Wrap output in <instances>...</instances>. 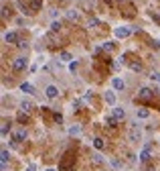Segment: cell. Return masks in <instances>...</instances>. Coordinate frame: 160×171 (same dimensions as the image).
Returning <instances> with one entry per match:
<instances>
[{"instance_id":"cell-25","label":"cell","mask_w":160,"mask_h":171,"mask_svg":"<svg viewBox=\"0 0 160 171\" xmlns=\"http://www.w3.org/2000/svg\"><path fill=\"white\" fill-rule=\"evenodd\" d=\"M113 49V43H103V51H112Z\"/></svg>"},{"instance_id":"cell-24","label":"cell","mask_w":160,"mask_h":171,"mask_svg":"<svg viewBox=\"0 0 160 171\" xmlns=\"http://www.w3.org/2000/svg\"><path fill=\"white\" fill-rule=\"evenodd\" d=\"M8 128H10V124H8V122H4V126H2V137H6Z\"/></svg>"},{"instance_id":"cell-19","label":"cell","mask_w":160,"mask_h":171,"mask_svg":"<svg viewBox=\"0 0 160 171\" xmlns=\"http://www.w3.org/2000/svg\"><path fill=\"white\" fill-rule=\"evenodd\" d=\"M79 126H77V124H73V126H69V135H71V137H75V135H79Z\"/></svg>"},{"instance_id":"cell-16","label":"cell","mask_w":160,"mask_h":171,"mask_svg":"<svg viewBox=\"0 0 160 171\" xmlns=\"http://www.w3.org/2000/svg\"><path fill=\"white\" fill-rule=\"evenodd\" d=\"M67 19H69V21H77V19H79L77 10H67Z\"/></svg>"},{"instance_id":"cell-9","label":"cell","mask_w":160,"mask_h":171,"mask_svg":"<svg viewBox=\"0 0 160 171\" xmlns=\"http://www.w3.org/2000/svg\"><path fill=\"white\" fill-rule=\"evenodd\" d=\"M24 139H27V130H24V128L14 132V141H16V143H18V141H24Z\"/></svg>"},{"instance_id":"cell-5","label":"cell","mask_w":160,"mask_h":171,"mask_svg":"<svg viewBox=\"0 0 160 171\" xmlns=\"http://www.w3.org/2000/svg\"><path fill=\"white\" fill-rule=\"evenodd\" d=\"M57 94H59V90L55 88V86H49V88L45 90V96H47L49 100H53V98H57Z\"/></svg>"},{"instance_id":"cell-29","label":"cell","mask_w":160,"mask_h":171,"mask_svg":"<svg viewBox=\"0 0 160 171\" xmlns=\"http://www.w3.org/2000/svg\"><path fill=\"white\" fill-rule=\"evenodd\" d=\"M69 69H71V71H75V69H77V61H71V63H69Z\"/></svg>"},{"instance_id":"cell-6","label":"cell","mask_w":160,"mask_h":171,"mask_svg":"<svg viewBox=\"0 0 160 171\" xmlns=\"http://www.w3.org/2000/svg\"><path fill=\"white\" fill-rule=\"evenodd\" d=\"M112 86H113V90H124V88H126L124 80H120V77H113V80H112Z\"/></svg>"},{"instance_id":"cell-35","label":"cell","mask_w":160,"mask_h":171,"mask_svg":"<svg viewBox=\"0 0 160 171\" xmlns=\"http://www.w3.org/2000/svg\"><path fill=\"white\" fill-rule=\"evenodd\" d=\"M61 2H65V0H61Z\"/></svg>"},{"instance_id":"cell-32","label":"cell","mask_w":160,"mask_h":171,"mask_svg":"<svg viewBox=\"0 0 160 171\" xmlns=\"http://www.w3.org/2000/svg\"><path fill=\"white\" fill-rule=\"evenodd\" d=\"M89 25H91V27H95V25H100V21H97V19H91V21H89Z\"/></svg>"},{"instance_id":"cell-3","label":"cell","mask_w":160,"mask_h":171,"mask_svg":"<svg viewBox=\"0 0 160 171\" xmlns=\"http://www.w3.org/2000/svg\"><path fill=\"white\" fill-rule=\"evenodd\" d=\"M132 33L128 27H118V29H113V35L118 37V39H124V37H128V35Z\"/></svg>"},{"instance_id":"cell-27","label":"cell","mask_w":160,"mask_h":171,"mask_svg":"<svg viewBox=\"0 0 160 171\" xmlns=\"http://www.w3.org/2000/svg\"><path fill=\"white\" fill-rule=\"evenodd\" d=\"M150 77H152V80H156V82H158V84H160V74H158V71H154V74H152V75H150Z\"/></svg>"},{"instance_id":"cell-7","label":"cell","mask_w":160,"mask_h":171,"mask_svg":"<svg viewBox=\"0 0 160 171\" xmlns=\"http://www.w3.org/2000/svg\"><path fill=\"white\" fill-rule=\"evenodd\" d=\"M20 90H22L24 94H34V86H33V84H28V82L20 84Z\"/></svg>"},{"instance_id":"cell-26","label":"cell","mask_w":160,"mask_h":171,"mask_svg":"<svg viewBox=\"0 0 160 171\" xmlns=\"http://www.w3.org/2000/svg\"><path fill=\"white\" fill-rule=\"evenodd\" d=\"M101 161H103V157H101V155H97V153H95V155H93V163H101Z\"/></svg>"},{"instance_id":"cell-8","label":"cell","mask_w":160,"mask_h":171,"mask_svg":"<svg viewBox=\"0 0 160 171\" xmlns=\"http://www.w3.org/2000/svg\"><path fill=\"white\" fill-rule=\"evenodd\" d=\"M113 116L118 118V120H124V118H126V110L124 108H113Z\"/></svg>"},{"instance_id":"cell-21","label":"cell","mask_w":160,"mask_h":171,"mask_svg":"<svg viewBox=\"0 0 160 171\" xmlns=\"http://www.w3.org/2000/svg\"><path fill=\"white\" fill-rule=\"evenodd\" d=\"M8 157H10V153H8L6 149L2 151V165H6V161H8Z\"/></svg>"},{"instance_id":"cell-13","label":"cell","mask_w":160,"mask_h":171,"mask_svg":"<svg viewBox=\"0 0 160 171\" xmlns=\"http://www.w3.org/2000/svg\"><path fill=\"white\" fill-rule=\"evenodd\" d=\"M136 116H138V118H148V116H150V112H148L146 108H136Z\"/></svg>"},{"instance_id":"cell-18","label":"cell","mask_w":160,"mask_h":171,"mask_svg":"<svg viewBox=\"0 0 160 171\" xmlns=\"http://www.w3.org/2000/svg\"><path fill=\"white\" fill-rule=\"evenodd\" d=\"M116 122H118V118L113 116V114H112V116H106V124H107V126H116Z\"/></svg>"},{"instance_id":"cell-31","label":"cell","mask_w":160,"mask_h":171,"mask_svg":"<svg viewBox=\"0 0 160 171\" xmlns=\"http://www.w3.org/2000/svg\"><path fill=\"white\" fill-rule=\"evenodd\" d=\"M150 45H152V47H154V49H158V47H160V41H156V39H154V41H152V43H150Z\"/></svg>"},{"instance_id":"cell-4","label":"cell","mask_w":160,"mask_h":171,"mask_svg":"<svg viewBox=\"0 0 160 171\" xmlns=\"http://www.w3.org/2000/svg\"><path fill=\"white\" fill-rule=\"evenodd\" d=\"M152 90L150 88H142L140 92H138V100H148V98H152Z\"/></svg>"},{"instance_id":"cell-15","label":"cell","mask_w":160,"mask_h":171,"mask_svg":"<svg viewBox=\"0 0 160 171\" xmlns=\"http://www.w3.org/2000/svg\"><path fill=\"white\" fill-rule=\"evenodd\" d=\"M93 147L97 151H101L103 147H106V141H103V139H95V141H93Z\"/></svg>"},{"instance_id":"cell-30","label":"cell","mask_w":160,"mask_h":171,"mask_svg":"<svg viewBox=\"0 0 160 171\" xmlns=\"http://www.w3.org/2000/svg\"><path fill=\"white\" fill-rule=\"evenodd\" d=\"M120 65H122V61H113V65H112V67L116 69V71H118V69H120Z\"/></svg>"},{"instance_id":"cell-20","label":"cell","mask_w":160,"mask_h":171,"mask_svg":"<svg viewBox=\"0 0 160 171\" xmlns=\"http://www.w3.org/2000/svg\"><path fill=\"white\" fill-rule=\"evenodd\" d=\"M39 8H41V0H34L33 4H31V12H37Z\"/></svg>"},{"instance_id":"cell-22","label":"cell","mask_w":160,"mask_h":171,"mask_svg":"<svg viewBox=\"0 0 160 171\" xmlns=\"http://www.w3.org/2000/svg\"><path fill=\"white\" fill-rule=\"evenodd\" d=\"M130 67H132L134 71H142V65H140V61H138V63H130Z\"/></svg>"},{"instance_id":"cell-11","label":"cell","mask_w":160,"mask_h":171,"mask_svg":"<svg viewBox=\"0 0 160 171\" xmlns=\"http://www.w3.org/2000/svg\"><path fill=\"white\" fill-rule=\"evenodd\" d=\"M106 104H109V106L116 104V94L113 92H106Z\"/></svg>"},{"instance_id":"cell-10","label":"cell","mask_w":160,"mask_h":171,"mask_svg":"<svg viewBox=\"0 0 160 171\" xmlns=\"http://www.w3.org/2000/svg\"><path fill=\"white\" fill-rule=\"evenodd\" d=\"M4 41L6 43H16L18 37H16V33H4Z\"/></svg>"},{"instance_id":"cell-23","label":"cell","mask_w":160,"mask_h":171,"mask_svg":"<svg viewBox=\"0 0 160 171\" xmlns=\"http://www.w3.org/2000/svg\"><path fill=\"white\" fill-rule=\"evenodd\" d=\"M59 29H61V22L59 21H55L53 25H51V31H59Z\"/></svg>"},{"instance_id":"cell-34","label":"cell","mask_w":160,"mask_h":171,"mask_svg":"<svg viewBox=\"0 0 160 171\" xmlns=\"http://www.w3.org/2000/svg\"><path fill=\"white\" fill-rule=\"evenodd\" d=\"M47 171H55V169H47Z\"/></svg>"},{"instance_id":"cell-12","label":"cell","mask_w":160,"mask_h":171,"mask_svg":"<svg viewBox=\"0 0 160 171\" xmlns=\"http://www.w3.org/2000/svg\"><path fill=\"white\" fill-rule=\"evenodd\" d=\"M20 108H22V112H31V110H33V102H31V100H22Z\"/></svg>"},{"instance_id":"cell-33","label":"cell","mask_w":160,"mask_h":171,"mask_svg":"<svg viewBox=\"0 0 160 171\" xmlns=\"http://www.w3.org/2000/svg\"><path fill=\"white\" fill-rule=\"evenodd\" d=\"M27 171H34V165H28V167H27Z\"/></svg>"},{"instance_id":"cell-2","label":"cell","mask_w":160,"mask_h":171,"mask_svg":"<svg viewBox=\"0 0 160 171\" xmlns=\"http://www.w3.org/2000/svg\"><path fill=\"white\" fill-rule=\"evenodd\" d=\"M130 141H132V143H138V141H142L140 126H136V124L132 126V130H130Z\"/></svg>"},{"instance_id":"cell-28","label":"cell","mask_w":160,"mask_h":171,"mask_svg":"<svg viewBox=\"0 0 160 171\" xmlns=\"http://www.w3.org/2000/svg\"><path fill=\"white\" fill-rule=\"evenodd\" d=\"M16 47H20V49H24V47H27V43H24V41H20V39H18V41H16Z\"/></svg>"},{"instance_id":"cell-14","label":"cell","mask_w":160,"mask_h":171,"mask_svg":"<svg viewBox=\"0 0 160 171\" xmlns=\"http://www.w3.org/2000/svg\"><path fill=\"white\" fill-rule=\"evenodd\" d=\"M59 59H61V61H65V63H71V59H73V57H71V53H67V51H63V53L59 55Z\"/></svg>"},{"instance_id":"cell-1","label":"cell","mask_w":160,"mask_h":171,"mask_svg":"<svg viewBox=\"0 0 160 171\" xmlns=\"http://www.w3.org/2000/svg\"><path fill=\"white\" fill-rule=\"evenodd\" d=\"M27 65H28V61L24 59V57H16V59L12 61V69H14V71H22Z\"/></svg>"},{"instance_id":"cell-17","label":"cell","mask_w":160,"mask_h":171,"mask_svg":"<svg viewBox=\"0 0 160 171\" xmlns=\"http://www.w3.org/2000/svg\"><path fill=\"white\" fill-rule=\"evenodd\" d=\"M140 159H142V161H148V159H150V149H148V147H146V149H142Z\"/></svg>"}]
</instances>
